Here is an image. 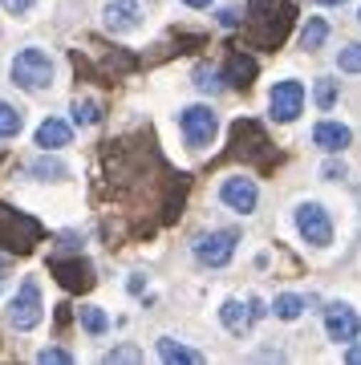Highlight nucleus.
<instances>
[{
	"instance_id": "nucleus-1",
	"label": "nucleus",
	"mask_w": 361,
	"mask_h": 365,
	"mask_svg": "<svg viewBox=\"0 0 361 365\" xmlns=\"http://www.w3.org/2000/svg\"><path fill=\"white\" fill-rule=\"evenodd\" d=\"M232 163H244V167H256V170H276L280 163V150L272 146V138L264 134L256 118H235L232 122V143H228V155Z\"/></svg>"
},
{
	"instance_id": "nucleus-2",
	"label": "nucleus",
	"mask_w": 361,
	"mask_h": 365,
	"mask_svg": "<svg viewBox=\"0 0 361 365\" xmlns=\"http://www.w3.org/2000/svg\"><path fill=\"white\" fill-rule=\"evenodd\" d=\"M293 21H297V0H280V9L272 4L268 13H256L248 16V29H244V45L252 49H280L288 33H293Z\"/></svg>"
},
{
	"instance_id": "nucleus-3",
	"label": "nucleus",
	"mask_w": 361,
	"mask_h": 365,
	"mask_svg": "<svg viewBox=\"0 0 361 365\" xmlns=\"http://www.w3.org/2000/svg\"><path fill=\"white\" fill-rule=\"evenodd\" d=\"M45 240V223L33 220L29 211H16L9 203H0V248L13 256H29Z\"/></svg>"
},
{
	"instance_id": "nucleus-4",
	"label": "nucleus",
	"mask_w": 361,
	"mask_h": 365,
	"mask_svg": "<svg viewBox=\"0 0 361 365\" xmlns=\"http://www.w3.org/2000/svg\"><path fill=\"white\" fill-rule=\"evenodd\" d=\"M41 317H45V304H41V288L33 276H25L21 280V288H16V297L9 300V325L21 329V333H29V329L41 325Z\"/></svg>"
},
{
	"instance_id": "nucleus-5",
	"label": "nucleus",
	"mask_w": 361,
	"mask_h": 365,
	"mask_svg": "<svg viewBox=\"0 0 361 365\" xmlns=\"http://www.w3.org/2000/svg\"><path fill=\"white\" fill-rule=\"evenodd\" d=\"M13 81L21 90H45L53 86V61L45 49H21L13 57Z\"/></svg>"
},
{
	"instance_id": "nucleus-6",
	"label": "nucleus",
	"mask_w": 361,
	"mask_h": 365,
	"mask_svg": "<svg viewBox=\"0 0 361 365\" xmlns=\"http://www.w3.org/2000/svg\"><path fill=\"white\" fill-rule=\"evenodd\" d=\"M235 244H240V232L235 227H223V232H203L195 235V260L203 264V268H223V264L235 256Z\"/></svg>"
},
{
	"instance_id": "nucleus-7",
	"label": "nucleus",
	"mask_w": 361,
	"mask_h": 365,
	"mask_svg": "<svg viewBox=\"0 0 361 365\" xmlns=\"http://www.w3.org/2000/svg\"><path fill=\"white\" fill-rule=\"evenodd\" d=\"M179 126H183V138L191 150H203V146L215 143V130H220V118L211 114V106H187L179 114Z\"/></svg>"
},
{
	"instance_id": "nucleus-8",
	"label": "nucleus",
	"mask_w": 361,
	"mask_h": 365,
	"mask_svg": "<svg viewBox=\"0 0 361 365\" xmlns=\"http://www.w3.org/2000/svg\"><path fill=\"white\" fill-rule=\"evenodd\" d=\"M49 276H57V284L65 292H90L98 284V276H93V264L73 256V260H61V256H53L49 260Z\"/></svg>"
},
{
	"instance_id": "nucleus-9",
	"label": "nucleus",
	"mask_w": 361,
	"mask_h": 365,
	"mask_svg": "<svg viewBox=\"0 0 361 365\" xmlns=\"http://www.w3.org/2000/svg\"><path fill=\"white\" fill-rule=\"evenodd\" d=\"M297 232L309 240L312 248H329L333 244V223L321 203H300L297 207Z\"/></svg>"
},
{
	"instance_id": "nucleus-10",
	"label": "nucleus",
	"mask_w": 361,
	"mask_h": 365,
	"mask_svg": "<svg viewBox=\"0 0 361 365\" xmlns=\"http://www.w3.org/2000/svg\"><path fill=\"white\" fill-rule=\"evenodd\" d=\"M268 106H272V118H276V122H297V114L305 110V86H300L297 78L276 81Z\"/></svg>"
},
{
	"instance_id": "nucleus-11",
	"label": "nucleus",
	"mask_w": 361,
	"mask_h": 365,
	"mask_svg": "<svg viewBox=\"0 0 361 365\" xmlns=\"http://www.w3.org/2000/svg\"><path fill=\"white\" fill-rule=\"evenodd\" d=\"M325 333H329V341H337V345H353V341L361 337V317L349 309V304H329L325 309Z\"/></svg>"
},
{
	"instance_id": "nucleus-12",
	"label": "nucleus",
	"mask_w": 361,
	"mask_h": 365,
	"mask_svg": "<svg viewBox=\"0 0 361 365\" xmlns=\"http://www.w3.org/2000/svg\"><path fill=\"white\" fill-rule=\"evenodd\" d=\"M220 199L228 203L232 211H240V215H248V211H256L260 203V191H256V182L244 179V175H235V179H223L220 187Z\"/></svg>"
},
{
	"instance_id": "nucleus-13",
	"label": "nucleus",
	"mask_w": 361,
	"mask_h": 365,
	"mask_svg": "<svg viewBox=\"0 0 361 365\" xmlns=\"http://www.w3.org/2000/svg\"><path fill=\"white\" fill-rule=\"evenodd\" d=\"M256 73H260L256 57H248L244 49H232V53H228V61H223V81H228L232 90H252Z\"/></svg>"
},
{
	"instance_id": "nucleus-14",
	"label": "nucleus",
	"mask_w": 361,
	"mask_h": 365,
	"mask_svg": "<svg viewBox=\"0 0 361 365\" xmlns=\"http://www.w3.org/2000/svg\"><path fill=\"white\" fill-rule=\"evenodd\" d=\"M312 143L321 146L325 155H337V150H345V146L353 143V130L341 126V122H317V126H312Z\"/></svg>"
},
{
	"instance_id": "nucleus-15",
	"label": "nucleus",
	"mask_w": 361,
	"mask_h": 365,
	"mask_svg": "<svg viewBox=\"0 0 361 365\" xmlns=\"http://www.w3.org/2000/svg\"><path fill=\"white\" fill-rule=\"evenodd\" d=\"M138 0H110L106 4V25L114 29V33H130V29H138Z\"/></svg>"
},
{
	"instance_id": "nucleus-16",
	"label": "nucleus",
	"mask_w": 361,
	"mask_h": 365,
	"mask_svg": "<svg viewBox=\"0 0 361 365\" xmlns=\"http://www.w3.org/2000/svg\"><path fill=\"white\" fill-rule=\"evenodd\" d=\"M220 321L228 325V333H235V337H244L248 329L256 325V313H252V304H240V300H223V309H220Z\"/></svg>"
},
{
	"instance_id": "nucleus-17",
	"label": "nucleus",
	"mask_w": 361,
	"mask_h": 365,
	"mask_svg": "<svg viewBox=\"0 0 361 365\" xmlns=\"http://www.w3.org/2000/svg\"><path fill=\"white\" fill-rule=\"evenodd\" d=\"M69 138H73V130L65 126L61 118H45L37 126V146H45V150H57V146H69Z\"/></svg>"
},
{
	"instance_id": "nucleus-18",
	"label": "nucleus",
	"mask_w": 361,
	"mask_h": 365,
	"mask_svg": "<svg viewBox=\"0 0 361 365\" xmlns=\"http://www.w3.org/2000/svg\"><path fill=\"white\" fill-rule=\"evenodd\" d=\"M158 357H163V361H171V365H175V361H187V365H191V361H203L199 353L187 349V345H179L175 337H158Z\"/></svg>"
},
{
	"instance_id": "nucleus-19",
	"label": "nucleus",
	"mask_w": 361,
	"mask_h": 365,
	"mask_svg": "<svg viewBox=\"0 0 361 365\" xmlns=\"http://www.w3.org/2000/svg\"><path fill=\"white\" fill-rule=\"evenodd\" d=\"M78 317H81V329H86V333H93V337H102L106 329H110V317H106L98 304H86V309H78Z\"/></svg>"
},
{
	"instance_id": "nucleus-20",
	"label": "nucleus",
	"mask_w": 361,
	"mask_h": 365,
	"mask_svg": "<svg viewBox=\"0 0 361 365\" xmlns=\"http://www.w3.org/2000/svg\"><path fill=\"white\" fill-rule=\"evenodd\" d=\"M73 122H78V126H98V122H102V102L78 98V102H73Z\"/></svg>"
},
{
	"instance_id": "nucleus-21",
	"label": "nucleus",
	"mask_w": 361,
	"mask_h": 365,
	"mask_svg": "<svg viewBox=\"0 0 361 365\" xmlns=\"http://www.w3.org/2000/svg\"><path fill=\"white\" fill-rule=\"evenodd\" d=\"M272 313L280 317V321H297V317L305 313V300H300L297 292H280L276 304H272Z\"/></svg>"
},
{
	"instance_id": "nucleus-22",
	"label": "nucleus",
	"mask_w": 361,
	"mask_h": 365,
	"mask_svg": "<svg viewBox=\"0 0 361 365\" xmlns=\"http://www.w3.org/2000/svg\"><path fill=\"white\" fill-rule=\"evenodd\" d=\"M21 126H25V114H21L16 106L0 102V138H13V134H21Z\"/></svg>"
},
{
	"instance_id": "nucleus-23",
	"label": "nucleus",
	"mask_w": 361,
	"mask_h": 365,
	"mask_svg": "<svg viewBox=\"0 0 361 365\" xmlns=\"http://www.w3.org/2000/svg\"><path fill=\"white\" fill-rule=\"evenodd\" d=\"M325 37H329V25H325L321 16H312L309 25H305V33H300V45H305V49H321Z\"/></svg>"
},
{
	"instance_id": "nucleus-24",
	"label": "nucleus",
	"mask_w": 361,
	"mask_h": 365,
	"mask_svg": "<svg viewBox=\"0 0 361 365\" xmlns=\"http://www.w3.org/2000/svg\"><path fill=\"white\" fill-rule=\"evenodd\" d=\"M29 175H37V179H65V167L57 158H37V163H29Z\"/></svg>"
},
{
	"instance_id": "nucleus-25",
	"label": "nucleus",
	"mask_w": 361,
	"mask_h": 365,
	"mask_svg": "<svg viewBox=\"0 0 361 365\" xmlns=\"http://www.w3.org/2000/svg\"><path fill=\"white\" fill-rule=\"evenodd\" d=\"M191 78H195V86H199L203 93H215V90H220V81H223V73H215L211 66H195Z\"/></svg>"
},
{
	"instance_id": "nucleus-26",
	"label": "nucleus",
	"mask_w": 361,
	"mask_h": 365,
	"mask_svg": "<svg viewBox=\"0 0 361 365\" xmlns=\"http://www.w3.org/2000/svg\"><path fill=\"white\" fill-rule=\"evenodd\" d=\"M337 66H341V73H361V45H345L337 53Z\"/></svg>"
},
{
	"instance_id": "nucleus-27",
	"label": "nucleus",
	"mask_w": 361,
	"mask_h": 365,
	"mask_svg": "<svg viewBox=\"0 0 361 365\" xmlns=\"http://www.w3.org/2000/svg\"><path fill=\"white\" fill-rule=\"evenodd\" d=\"M312 98H317V106H321V110H333V102H337V81L321 78V81H317V93H312Z\"/></svg>"
},
{
	"instance_id": "nucleus-28",
	"label": "nucleus",
	"mask_w": 361,
	"mask_h": 365,
	"mask_svg": "<svg viewBox=\"0 0 361 365\" xmlns=\"http://www.w3.org/2000/svg\"><path fill=\"white\" fill-rule=\"evenodd\" d=\"M37 361H41V365H69V361H73V353L53 345V349H41V353H37Z\"/></svg>"
},
{
	"instance_id": "nucleus-29",
	"label": "nucleus",
	"mask_w": 361,
	"mask_h": 365,
	"mask_svg": "<svg viewBox=\"0 0 361 365\" xmlns=\"http://www.w3.org/2000/svg\"><path fill=\"white\" fill-rule=\"evenodd\" d=\"M106 361L114 365V361H142V353L134 349V345H122V349H110L106 353Z\"/></svg>"
},
{
	"instance_id": "nucleus-30",
	"label": "nucleus",
	"mask_w": 361,
	"mask_h": 365,
	"mask_svg": "<svg viewBox=\"0 0 361 365\" xmlns=\"http://www.w3.org/2000/svg\"><path fill=\"white\" fill-rule=\"evenodd\" d=\"M0 4H4V13H13V16H25L29 9L37 4V0H0Z\"/></svg>"
},
{
	"instance_id": "nucleus-31",
	"label": "nucleus",
	"mask_w": 361,
	"mask_h": 365,
	"mask_svg": "<svg viewBox=\"0 0 361 365\" xmlns=\"http://www.w3.org/2000/svg\"><path fill=\"white\" fill-rule=\"evenodd\" d=\"M220 25H223V29H235V25H240V9H223V13H220Z\"/></svg>"
},
{
	"instance_id": "nucleus-32",
	"label": "nucleus",
	"mask_w": 361,
	"mask_h": 365,
	"mask_svg": "<svg viewBox=\"0 0 361 365\" xmlns=\"http://www.w3.org/2000/svg\"><path fill=\"white\" fill-rule=\"evenodd\" d=\"M325 179H345V163H325Z\"/></svg>"
},
{
	"instance_id": "nucleus-33",
	"label": "nucleus",
	"mask_w": 361,
	"mask_h": 365,
	"mask_svg": "<svg viewBox=\"0 0 361 365\" xmlns=\"http://www.w3.org/2000/svg\"><path fill=\"white\" fill-rule=\"evenodd\" d=\"M272 4H276V0H248V16H256V13H268Z\"/></svg>"
},
{
	"instance_id": "nucleus-34",
	"label": "nucleus",
	"mask_w": 361,
	"mask_h": 365,
	"mask_svg": "<svg viewBox=\"0 0 361 365\" xmlns=\"http://www.w3.org/2000/svg\"><path fill=\"white\" fill-rule=\"evenodd\" d=\"M345 361L349 365H361V341H353V345L345 349Z\"/></svg>"
},
{
	"instance_id": "nucleus-35",
	"label": "nucleus",
	"mask_w": 361,
	"mask_h": 365,
	"mask_svg": "<svg viewBox=\"0 0 361 365\" xmlns=\"http://www.w3.org/2000/svg\"><path fill=\"white\" fill-rule=\"evenodd\" d=\"M183 4H191V9H207L211 0H183Z\"/></svg>"
},
{
	"instance_id": "nucleus-36",
	"label": "nucleus",
	"mask_w": 361,
	"mask_h": 365,
	"mask_svg": "<svg viewBox=\"0 0 361 365\" xmlns=\"http://www.w3.org/2000/svg\"><path fill=\"white\" fill-rule=\"evenodd\" d=\"M317 4H345V0H317Z\"/></svg>"
},
{
	"instance_id": "nucleus-37",
	"label": "nucleus",
	"mask_w": 361,
	"mask_h": 365,
	"mask_svg": "<svg viewBox=\"0 0 361 365\" xmlns=\"http://www.w3.org/2000/svg\"><path fill=\"white\" fill-rule=\"evenodd\" d=\"M357 21H361V13H357Z\"/></svg>"
}]
</instances>
